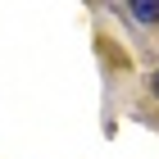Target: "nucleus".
I'll return each mask as SVG.
<instances>
[{
	"mask_svg": "<svg viewBox=\"0 0 159 159\" xmlns=\"http://www.w3.org/2000/svg\"><path fill=\"white\" fill-rule=\"evenodd\" d=\"M127 5H132V14L141 18V23H155L159 18V0H127Z\"/></svg>",
	"mask_w": 159,
	"mask_h": 159,
	"instance_id": "1",
	"label": "nucleus"
},
{
	"mask_svg": "<svg viewBox=\"0 0 159 159\" xmlns=\"http://www.w3.org/2000/svg\"><path fill=\"white\" fill-rule=\"evenodd\" d=\"M150 86H155V96H159V73H155V77H150Z\"/></svg>",
	"mask_w": 159,
	"mask_h": 159,
	"instance_id": "2",
	"label": "nucleus"
}]
</instances>
